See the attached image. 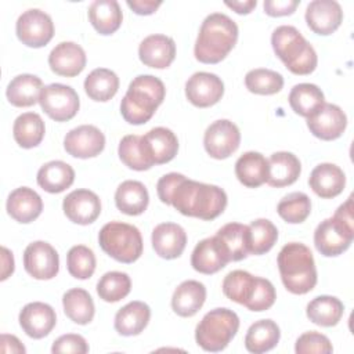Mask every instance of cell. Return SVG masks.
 Listing matches in <instances>:
<instances>
[{
	"mask_svg": "<svg viewBox=\"0 0 354 354\" xmlns=\"http://www.w3.org/2000/svg\"><path fill=\"white\" fill-rule=\"evenodd\" d=\"M159 199L171 205L177 212L201 220H214L227 206V194L223 188L187 178L181 173H169L156 184Z\"/></svg>",
	"mask_w": 354,
	"mask_h": 354,
	"instance_id": "obj_1",
	"label": "cell"
},
{
	"mask_svg": "<svg viewBox=\"0 0 354 354\" xmlns=\"http://www.w3.org/2000/svg\"><path fill=\"white\" fill-rule=\"evenodd\" d=\"M238 40V25L225 14L207 15L199 29L194 54L202 64H218L234 48Z\"/></svg>",
	"mask_w": 354,
	"mask_h": 354,
	"instance_id": "obj_2",
	"label": "cell"
},
{
	"mask_svg": "<svg viewBox=\"0 0 354 354\" xmlns=\"http://www.w3.org/2000/svg\"><path fill=\"white\" fill-rule=\"evenodd\" d=\"M165 84L152 75H138L131 80L120 102V113L130 124L147 123L163 102Z\"/></svg>",
	"mask_w": 354,
	"mask_h": 354,
	"instance_id": "obj_3",
	"label": "cell"
},
{
	"mask_svg": "<svg viewBox=\"0 0 354 354\" xmlns=\"http://www.w3.org/2000/svg\"><path fill=\"white\" fill-rule=\"evenodd\" d=\"M283 286L293 295H306L317 285V268L311 250L300 242L286 243L278 254Z\"/></svg>",
	"mask_w": 354,
	"mask_h": 354,
	"instance_id": "obj_4",
	"label": "cell"
},
{
	"mask_svg": "<svg viewBox=\"0 0 354 354\" xmlns=\"http://www.w3.org/2000/svg\"><path fill=\"white\" fill-rule=\"evenodd\" d=\"M271 44L277 57L295 75H310L318 64L314 47L290 25L278 26L271 35Z\"/></svg>",
	"mask_w": 354,
	"mask_h": 354,
	"instance_id": "obj_5",
	"label": "cell"
},
{
	"mask_svg": "<svg viewBox=\"0 0 354 354\" xmlns=\"http://www.w3.org/2000/svg\"><path fill=\"white\" fill-rule=\"evenodd\" d=\"M354 239V216H353V195L340 205L335 214L318 224L314 231V245L317 250L333 257L346 252Z\"/></svg>",
	"mask_w": 354,
	"mask_h": 354,
	"instance_id": "obj_6",
	"label": "cell"
},
{
	"mask_svg": "<svg viewBox=\"0 0 354 354\" xmlns=\"http://www.w3.org/2000/svg\"><path fill=\"white\" fill-rule=\"evenodd\" d=\"M239 329V318L230 308H214L205 314L195 329V340L205 351L224 350Z\"/></svg>",
	"mask_w": 354,
	"mask_h": 354,
	"instance_id": "obj_7",
	"label": "cell"
},
{
	"mask_svg": "<svg viewBox=\"0 0 354 354\" xmlns=\"http://www.w3.org/2000/svg\"><path fill=\"white\" fill-rule=\"evenodd\" d=\"M101 249L119 263L130 264L142 254V236L137 227L122 223H106L98 234Z\"/></svg>",
	"mask_w": 354,
	"mask_h": 354,
	"instance_id": "obj_8",
	"label": "cell"
},
{
	"mask_svg": "<svg viewBox=\"0 0 354 354\" xmlns=\"http://www.w3.org/2000/svg\"><path fill=\"white\" fill-rule=\"evenodd\" d=\"M39 104L47 116L55 122L71 120L80 106L77 93L71 86L61 83L44 86L40 93Z\"/></svg>",
	"mask_w": 354,
	"mask_h": 354,
	"instance_id": "obj_9",
	"label": "cell"
},
{
	"mask_svg": "<svg viewBox=\"0 0 354 354\" xmlns=\"http://www.w3.org/2000/svg\"><path fill=\"white\" fill-rule=\"evenodd\" d=\"M15 32L22 44L39 48L44 47L53 39L54 24L47 12L39 8H30L18 17Z\"/></svg>",
	"mask_w": 354,
	"mask_h": 354,
	"instance_id": "obj_10",
	"label": "cell"
},
{
	"mask_svg": "<svg viewBox=\"0 0 354 354\" xmlns=\"http://www.w3.org/2000/svg\"><path fill=\"white\" fill-rule=\"evenodd\" d=\"M241 144V133L235 123L227 119L213 122L205 131L203 147L214 159L231 156Z\"/></svg>",
	"mask_w": 354,
	"mask_h": 354,
	"instance_id": "obj_11",
	"label": "cell"
},
{
	"mask_svg": "<svg viewBox=\"0 0 354 354\" xmlns=\"http://www.w3.org/2000/svg\"><path fill=\"white\" fill-rule=\"evenodd\" d=\"M24 267L35 279H53L59 270V256L48 242L35 241L24 252Z\"/></svg>",
	"mask_w": 354,
	"mask_h": 354,
	"instance_id": "obj_12",
	"label": "cell"
},
{
	"mask_svg": "<svg viewBox=\"0 0 354 354\" xmlns=\"http://www.w3.org/2000/svg\"><path fill=\"white\" fill-rule=\"evenodd\" d=\"M105 147L104 133L93 124H82L66 133L64 138L65 151L79 159H88L100 155Z\"/></svg>",
	"mask_w": 354,
	"mask_h": 354,
	"instance_id": "obj_13",
	"label": "cell"
},
{
	"mask_svg": "<svg viewBox=\"0 0 354 354\" xmlns=\"http://www.w3.org/2000/svg\"><path fill=\"white\" fill-rule=\"evenodd\" d=\"M347 126V116L343 109L335 104L324 105L307 118V127L313 136L324 141L339 138Z\"/></svg>",
	"mask_w": 354,
	"mask_h": 354,
	"instance_id": "obj_14",
	"label": "cell"
},
{
	"mask_svg": "<svg viewBox=\"0 0 354 354\" xmlns=\"http://www.w3.org/2000/svg\"><path fill=\"white\" fill-rule=\"evenodd\" d=\"M223 94V80L210 72H196L185 83V97L198 108H207L217 104Z\"/></svg>",
	"mask_w": 354,
	"mask_h": 354,
	"instance_id": "obj_15",
	"label": "cell"
},
{
	"mask_svg": "<svg viewBox=\"0 0 354 354\" xmlns=\"http://www.w3.org/2000/svg\"><path fill=\"white\" fill-rule=\"evenodd\" d=\"M231 261L228 250L220 238L210 236L202 239L192 250L191 266L201 274H216Z\"/></svg>",
	"mask_w": 354,
	"mask_h": 354,
	"instance_id": "obj_16",
	"label": "cell"
},
{
	"mask_svg": "<svg viewBox=\"0 0 354 354\" xmlns=\"http://www.w3.org/2000/svg\"><path fill=\"white\" fill-rule=\"evenodd\" d=\"M62 209L72 223L87 225L98 218L101 201L98 195L90 189H75L64 198Z\"/></svg>",
	"mask_w": 354,
	"mask_h": 354,
	"instance_id": "obj_17",
	"label": "cell"
},
{
	"mask_svg": "<svg viewBox=\"0 0 354 354\" xmlns=\"http://www.w3.org/2000/svg\"><path fill=\"white\" fill-rule=\"evenodd\" d=\"M343 21V11L335 0H314L306 8L308 28L321 36L332 35Z\"/></svg>",
	"mask_w": 354,
	"mask_h": 354,
	"instance_id": "obj_18",
	"label": "cell"
},
{
	"mask_svg": "<svg viewBox=\"0 0 354 354\" xmlns=\"http://www.w3.org/2000/svg\"><path fill=\"white\" fill-rule=\"evenodd\" d=\"M55 324V311L47 303H28L19 313V325L22 330L32 339L46 337L54 329Z\"/></svg>",
	"mask_w": 354,
	"mask_h": 354,
	"instance_id": "obj_19",
	"label": "cell"
},
{
	"mask_svg": "<svg viewBox=\"0 0 354 354\" xmlns=\"http://www.w3.org/2000/svg\"><path fill=\"white\" fill-rule=\"evenodd\" d=\"M86 61L84 50L73 41H62L57 44L48 55L50 69L55 75L65 77L77 76L84 69Z\"/></svg>",
	"mask_w": 354,
	"mask_h": 354,
	"instance_id": "obj_20",
	"label": "cell"
},
{
	"mask_svg": "<svg viewBox=\"0 0 354 354\" xmlns=\"http://www.w3.org/2000/svg\"><path fill=\"white\" fill-rule=\"evenodd\" d=\"M138 57L145 66L165 69L176 58V43L166 35H149L140 43Z\"/></svg>",
	"mask_w": 354,
	"mask_h": 354,
	"instance_id": "obj_21",
	"label": "cell"
},
{
	"mask_svg": "<svg viewBox=\"0 0 354 354\" xmlns=\"http://www.w3.org/2000/svg\"><path fill=\"white\" fill-rule=\"evenodd\" d=\"M144 151L152 165H163L174 159L178 151L176 134L166 127H155L141 136Z\"/></svg>",
	"mask_w": 354,
	"mask_h": 354,
	"instance_id": "obj_22",
	"label": "cell"
},
{
	"mask_svg": "<svg viewBox=\"0 0 354 354\" xmlns=\"http://www.w3.org/2000/svg\"><path fill=\"white\" fill-rule=\"evenodd\" d=\"M187 245L184 228L176 223L158 224L152 231V248L155 253L166 260L177 259Z\"/></svg>",
	"mask_w": 354,
	"mask_h": 354,
	"instance_id": "obj_23",
	"label": "cell"
},
{
	"mask_svg": "<svg viewBox=\"0 0 354 354\" xmlns=\"http://www.w3.org/2000/svg\"><path fill=\"white\" fill-rule=\"evenodd\" d=\"M7 213L18 223L28 224L36 220L43 210L40 195L29 187L14 189L7 198Z\"/></svg>",
	"mask_w": 354,
	"mask_h": 354,
	"instance_id": "obj_24",
	"label": "cell"
},
{
	"mask_svg": "<svg viewBox=\"0 0 354 354\" xmlns=\"http://www.w3.org/2000/svg\"><path fill=\"white\" fill-rule=\"evenodd\" d=\"M308 184L319 198L330 199L343 192L346 176L344 171L333 163H319L313 169Z\"/></svg>",
	"mask_w": 354,
	"mask_h": 354,
	"instance_id": "obj_25",
	"label": "cell"
},
{
	"mask_svg": "<svg viewBox=\"0 0 354 354\" xmlns=\"http://www.w3.org/2000/svg\"><path fill=\"white\" fill-rule=\"evenodd\" d=\"M301 173V165L292 152H275L268 159V178L267 184L274 188L292 185Z\"/></svg>",
	"mask_w": 354,
	"mask_h": 354,
	"instance_id": "obj_26",
	"label": "cell"
},
{
	"mask_svg": "<svg viewBox=\"0 0 354 354\" xmlns=\"http://www.w3.org/2000/svg\"><path fill=\"white\" fill-rule=\"evenodd\" d=\"M206 300V288L202 282L188 279L181 282L173 296H171V308L180 317H192L195 315Z\"/></svg>",
	"mask_w": 354,
	"mask_h": 354,
	"instance_id": "obj_27",
	"label": "cell"
},
{
	"mask_svg": "<svg viewBox=\"0 0 354 354\" xmlns=\"http://www.w3.org/2000/svg\"><path fill=\"white\" fill-rule=\"evenodd\" d=\"M151 308L144 301H130L115 315V329L122 336L140 335L148 325Z\"/></svg>",
	"mask_w": 354,
	"mask_h": 354,
	"instance_id": "obj_28",
	"label": "cell"
},
{
	"mask_svg": "<svg viewBox=\"0 0 354 354\" xmlns=\"http://www.w3.org/2000/svg\"><path fill=\"white\" fill-rule=\"evenodd\" d=\"M235 176L245 187L257 188L267 183L268 159H266L260 152H245L235 163Z\"/></svg>",
	"mask_w": 354,
	"mask_h": 354,
	"instance_id": "obj_29",
	"label": "cell"
},
{
	"mask_svg": "<svg viewBox=\"0 0 354 354\" xmlns=\"http://www.w3.org/2000/svg\"><path fill=\"white\" fill-rule=\"evenodd\" d=\"M41 90L43 82L40 77L30 73H22L15 76L8 83L6 95L11 105L18 108H28L39 102Z\"/></svg>",
	"mask_w": 354,
	"mask_h": 354,
	"instance_id": "obj_30",
	"label": "cell"
},
{
	"mask_svg": "<svg viewBox=\"0 0 354 354\" xmlns=\"http://www.w3.org/2000/svg\"><path fill=\"white\" fill-rule=\"evenodd\" d=\"M36 180L46 192L59 194L73 184L75 170L66 162L51 160L39 169Z\"/></svg>",
	"mask_w": 354,
	"mask_h": 354,
	"instance_id": "obj_31",
	"label": "cell"
},
{
	"mask_svg": "<svg viewBox=\"0 0 354 354\" xmlns=\"http://www.w3.org/2000/svg\"><path fill=\"white\" fill-rule=\"evenodd\" d=\"M149 195L145 185L136 180L123 181L115 192L116 207L129 216H138L148 207Z\"/></svg>",
	"mask_w": 354,
	"mask_h": 354,
	"instance_id": "obj_32",
	"label": "cell"
},
{
	"mask_svg": "<svg viewBox=\"0 0 354 354\" xmlns=\"http://www.w3.org/2000/svg\"><path fill=\"white\" fill-rule=\"evenodd\" d=\"M88 19L100 35L115 33L123 21L120 6L115 0H95L88 7Z\"/></svg>",
	"mask_w": 354,
	"mask_h": 354,
	"instance_id": "obj_33",
	"label": "cell"
},
{
	"mask_svg": "<svg viewBox=\"0 0 354 354\" xmlns=\"http://www.w3.org/2000/svg\"><path fill=\"white\" fill-rule=\"evenodd\" d=\"M281 337L279 326L272 319H260L250 325L245 336V347L249 353L261 354L272 350Z\"/></svg>",
	"mask_w": 354,
	"mask_h": 354,
	"instance_id": "obj_34",
	"label": "cell"
},
{
	"mask_svg": "<svg viewBox=\"0 0 354 354\" xmlns=\"http://www.w3.org/2000/svg\"><path fill=\"white\" fill-rule=\"evenodd\" d=\"M46 133L44 122L39 113L25 112L19 115L12 126V136L15 142L25 149L37 147Z\"/></svg>",
	"mask_w": 354,
	"mask_h": 354,
	"instance_id": "obj_35",
	"label": "cell"
},
{
	"mask_svg": "<svg viewBox=\"0 0 354 354\" xmlns=\"http://www.w3.org/2000/svg\"><path fill=\"white\" fill-rule=\"evenodd\" d=\"M344 306L335 296H317L308 304L306 314L308 319L319 326H335L343 317Z\"/></svg>",
	"mask_w": 354,
	"mask_h": 354,
	"instance_id": "obj_36",
	"label": "cell"
},
{
	"mask_svg": "<svg viewBox=\"0 0 354 354\" xmlns=\"http://www.w3.org/2000/svg\"><path fill=\"white\" fill-rule=\"evenodd\" d=\"M62 306L65 315L79 325L93 321L95 307L90 293L82 288H73L64 293Z\"/></svg>",
	"mask_w": 354,
	"mask_h": 354,
	"instance_id": "obj_37",
	"label": "cell"
},
{
	"mask_svg": "<svg viewBox=\"0 0 354 354\" xmlns=\"http://www.w3.org/2000/svg\"><path fill=\"white\" fill-rule=\"evenodd\" d=\"M118 88V75L106 68H97L91 71L84 80V91L93 101L106 102L115 97Z\"/></svg>",
	"mask_w": 354,
	"mask_h": 354,
	"instance_id": "obj_38",
	"label": "cell"
},
{
	"mask_svg": "<svg viewBox=\"0 0 354 354\" xmlns=\"http://www.w3.org/2000/svg\"><path fill=\"white\" fill-rule=\"evenodd\" d=\"M288 100L293 112L304 118L311 116L325 102L322 90L313 83H299L293 86Z\"/></svg>",
	"mask_w": 354,
	"mask_h": 354,
	"instance_id": "obj_39",
	"label": "cell"
},
{
	"mask_svg": "<svg viewBox=\"0 0 354 354\" xmlns=\"http://www.w3.org/2000/svg\"><path fill=\"white\" fill-rule=\"evenodd\" d=\"M217 238L224 243L228 250L231 261H239L249 254V227L239 223H228L223 225Z\"/></svg>",
	"mask_w": 354,
	"mask_h": 354,
	"instance_id": "obj_40",
	"label": "cell"
},
{
	"mask_svg": "<svg viewBox=\"0 0 354 354\" xmlns=\"http://www.w3.org/2000/svg\"><path fill=\"white\" fill-rule=\"evenodd\" d=\"M257 277L252 275L243 270H235L225 275L223 281V293L232 301L246 306L250 300L254 288H256Z\"/></svg>",
	"mask_w": 354,
	"mask_h": 354,
	"instance_id": "obj_41",
	"label": "cell"
},
{
	"mask_svg": "<svg viewBox=\"0 0 354 354\" xmlns=\"http://www.w3.org/2000/svg\"><path fill=\"white\" fill-rule=\"evenodd\" d=\"M249 253L264 254L272 249L278 239L277 227L267 218H257L249 225Z\"/></svg>",
	"mask_w": 354,
	"mask_h": 354,
	"instance_id": "obj_42",
	"label": "cell"
},
{
	"mask_svg": "<svg viewBox=\"0 0 354 354\" xmlns=\"http://www.w3.org/2000/svg\"><path fill=\"white\" fill-rule=\"evenodd\" d=\"M131 289L130 277L122 271L105 272L97 282V293L100 299L108 303H116L124 299Z\"/></svg>",
	"mask_w": 354,
	"mask_h": 354,
	"instance_id": "obj_43",
	"label": "cell"
},
{
	"mask_svg": "<svg viewBox=\"0 0 354 354\" xmlns=\"http://www.w3.org/2000/svg\"><path fill=\"white\" fill-rule=\"evenodd\" d=\"M245 86L253 94L260 95H272L282 90L283 87V77L281 73L266 69L257 68L252 69L245 76Z\"/></svg>",
	"mask_w": 354,
	"mask_h": 354,
	"instance_id": "obj_44",
	"label": "cell"
},
{
	"mask_svg": "<svg viewBox=\"0 0 354 354\" xmlns=\"http://www.w3.org/2000/svg\"><path fill=\"white\" fill-rule=\"evenodd\" d=\"M277 212L283 221L300 224L310 216L311 201L304 192H290L279 201Z\"/></svg>",
	"mask_w": 354,
	"mask_h": 354,
	"instance_id": "obj_45",
	"label": "cell"
},
{
	"mask_svg": "<svg viewBox=\"0 0 354 354\" xmlns=\"http://www.w3.org/2000/svg\"><path fill=\"white\" fill-rule=\"evenodd\" d=\"M118 153H119L120 160L129 169L142 171V170H148L153 166L144 151L141 137L137 134L124 136L119 142Z\"/></svg>",
	"mask_w": 354,
	"mask_h": 354,
	"instance_id": "obj_46",
	"label": "cell"
},
{
	"mask_svg": "<svg viewBox=\"0 0 354 354\" xmlns=\"http://www.w3.org/2000/svg\"><path fill=\"white\" fill-rule=\"evenodd\" d=\"M68 272L76 279H87L95 271V256L94 252L84 246H72L66 254Z\"/></svg>",
	"mask_w": 354,
	"mask_h": 354,
	"instance_id": "obj_47",
	"label": "cell"
},
{
	"mask_svg": "<svg viewBox=\"0 0 354 354\" xmlns=\"http://www.w3.org/2000/svg\"><path fill=\"white\" fill-rule=\"evenodd\" d=\"M275 299H277V293H275L274 285L268 279L257 277L254 292L245 307L256 313L266 311L275 303Z\"/></svg>",
	"mask_w": 354,
	"mask_h": 354,
	"instance_id": "obj_48",
	"label": "cell"
},
{
	"mask_svg": "<svg viewBox=\"0 0 354 354\" xmlns=\"http://www.w3.org/2000/svg\"><path fill=\"white\" fill-rule=\"evenodd\" d=\"M295 351L297 354H308V353H318V354H330L333 351L330 340L315 330L304 332L296 340Z\"/></svg>",
	"mask_w": 354,
	"mask_h": 354,
	"instance_id": "obj_49",
	"label": "cell"
},
{
	"mask_svg": "<svg viewBox=\"0 0 354 354\" xmlns=\"http://www.w3.org/2000/svg\"><path fill=\"white\" fill-rule=\"evenodd\" d=\"M51 351L55 353H73V354H86L88 351V344L86 339L76 333H66L54 340Z\"/></svg>",
	"mask_w": 354,
	"mask_h": 354,
	"instance_id": "obj_50",
	"label": "cell"
},
{
	"mask_svg": "<svg viewBox=\"0 0 354 354\" xmlns=\"http://www.w3.org/2000/svg\"><path fill=\"white\" fill-rule=\"evenodd\" d=\"M300 0H266L264 12L270 17H285L295 12Z\"/></svg>",
	"mask_w": 354,
	"mask_h": 354,
	"instance_id": "obj_51",
	"label": "cell"
},
{
	"mask_svg": "<svg viewBox=\"0 0 354 354\" xmlns=\"http://www.w3.org/2000/svg\"><path fill=\"white\" fill-rule=\"evenodd\" d=\"M126 4L138 15H151V14H153L162 6V1H155V0H127Z\"/></svg>",
	"mask_w": 354,
	"mask_h": 354,
	"instance_id": "obj_52",
	"label": "cell"
},
{
	"mask_svg": "<svg viewBox=\"0 0 354 354\" xmlns=\"http://www.w3.org/2000/svg\"><path fill=\"white\" fill-rule=\"evenodd\" d=\"M0 343H1V351L3 353H17V354H24L26 350L24 344L19 342V339L14 335H7L3 333L0 336Z\"/></svg>",
	"mask_w": 354,
	"mask_h": 354,
	"instance_id": "obj_53",
	"label": "cell"
},
{
	"mask_svg": "<svg viewBox=\"0 0 354 354\" xmlns=\"http://www.w3.org/2000/svg\"><path fill=\"white\" fill-rule=\"evenodd\" d=\"M1 261H3V270H1V281L7 279L14 272V257L12 253L7 248H1Z\"/></svg>",
	"mask_w": 354,
	"mask_h": 354,
	"instance_id": "obj_54",
	"label": "cell"
},
{
	"mask_svg": "<svg viewBox=\"0 0 354 354\" xmlns=\"http://www.w3.org/2000/svg\"><path fill=\"white\" fill-rule=\"evenodd\" d=\"M225 6L234 10L236 14H249L257 6L256 0H243V1H225Z\"/></svg>",
	"mask_w": 354,
	"mask_h": 354,
	"instance_id": "obj_55",
	"label": "cell"
}]
</instances>
